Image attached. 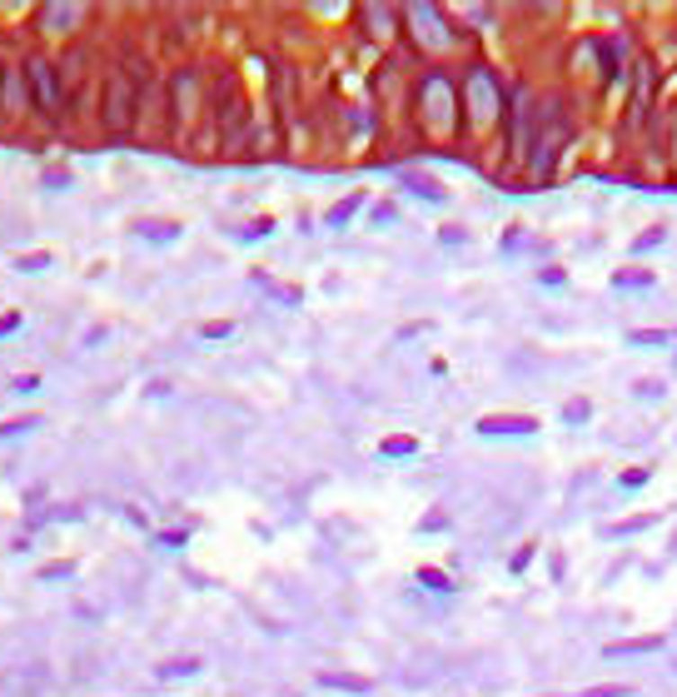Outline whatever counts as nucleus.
<instances>
[{"label":"nucleus","instance_id":"obj_1","mask_svg":"<svg viewBox=\"0 0 677 697\" xmlns=\"http://www.w3.org/2000/svg\"><path fill=\"white\" fill-rule=\"evenodd\" d=\"M140 76L145 70H115V76L105 80V135L125 139L129 130H135V110H140Z\"/></svg>","mask_w":677,"mask_h":697},{"label":"nucleus","instance_id":"obj_2","mask_svg":"<svg viewBox=\"0 0 677 697\" xmlns=\"http://www.w3.org/2000/svg\"><path fill=\"white\" fill-rule=\"evenodd\" d=\"M245 90H239V80L219 76L215 80V120H219V139H225V150H239V135H245Z\"/></svg>","mask_w":677,"mask_h":697},{"label":"nucleus","instance_id":"obj_3","mask_svg":"<svg viewBox=\"0 0 677 697\" xmlns=\"http://www.w3.org/2000/svg\"><path fill=\"white\" fill-rule=\"evenodd\" d=\"M419 105H423V120H429V130H439V135H453V125H459V115H453V85L443 76H423L419 80Z\"/></svg>","mask_w":677,"mask_h":697},{"label":"nucleus","instance_id":"obj_4","mask_svg":"<svg viewBox=\"0 0 677 697\" xmlns=\"http://www.w3.org/2000/svg\"><path fill=\"white\" fill-rule=\"evenodd\" d=\"M25 85H31V105L40 115H60V76L45 55H25Z\"/></svg>","mask_w":677,"mask_h":697},{"label":"nucleus","instance_id":"obj_5","mask_svg":"<svg viewBox=\"0 0 677 697\" xmlns=\"http://www.w3.org/2000/svg\"><path fill=\"white\" fill-rule=\"evenodd\" d=\"M194 95H200V76L190 65H180L170 76V115H174V135L190 130V115H194Z\"/></svg>","mask_w":677,"mask_h":697},{"label":"nucleus","instance_id":"obj_6","mask_svg":"<svg viewBox=\"0 0 677 697\" xmlns=\"http://www.w3.org/2000/svg\"><path fill=\"white\" fill-rule=\"evenodd\" d=\"M468 100H473V115L478 120H494L498 115V80H494V70H484V65H473L468 70Z\"/></svg>","mask_w":677,"mask_h":697},{"label":"nucleus","instance_id":"obj_7","mask_svg":"<svg viewBox=\"0 0 677 697\" xmlns=\"http://www.w3.org/2000/svg\"><path fill=\"white\" fill-rule=\"evenodd\" d=\"M409 21H414V35H419L423 45H453V31H449V21H443V11H433V5H414L409 11Z\"/></svg>","mask_w":677,"mask_h":697},{"label":"nucleus","instance_id":"obj_8","mask_svg":"<svg viewBox=\"0 0 677 697\" xmlns=\"http://www.w3.org/2000/svg\"><path fill=\"white\" fill-rule=\"evenodd\" d=\"M538 424L533 418H484L478 424V433H488V439H508V433H533Z\"/></svg>","mask_w":677,"mask_h":697},{"label":"nucleus","instance_id":"obj_9","mask_svg":"<svg viewBox=\"0 0 677 697\" xmlns=\"http://www.w3.org/2000/svg\"><path fill=\"white\" fill-rule=\"evenodd\" d=\"M359 210H364V194H344V200H339V204H334V210H329V215H324V225H334V229H344V225H349V219H354V215H359Z\"/></svg>","mask_w":677,"mask_h":697},{"label":"nucleus","instance_id":"obj_10","mask_svg":"<svg viewBox=\"0 0 677 697\" xmlns=\"http://www.w3.org/2000/svg\"><path fill=\"white\" fill-rule=\"evenodd\" d=\"M80 5H40V21L50 25V31H70V21H80Z\"/></svg>","mask_w":677,"mask_h":697},{"label":"nucleus","instance_id":"obj_11","mask_svg":"<svg viewBox=\"0 0 677 697\" xmlns=\"http://www.w3.org/2000/svg\"><path fill=\"white\" fill-rule=\"evenodd\" d=\"M319 687H334V693H354V697H364V693H369V677H344V673H319Z\"/></svg>","mask_w":677,"mask_h":697},{"label":"nucleus","instance_id":"obj_12","mask_svg":"<svg viewBox=\"0 0 677 697\" xmlns=\"http://www.w3.org/2000/svg\"><path fill=\"white\" fill-rule=\"evenodd\" d=\"M663 648V638H633V643H613L608 648V657H623V653H657Z\"/></svg>","mask_w":677,"mask_h":697},{"label":"nucleus","instance_id":"obj_13","mask_svg":"<svg viewBox=\"0 0 677 697\" xmlns=\"http://www.w3.org/2000/svg\"><path fill=\"white\" fill-rule=\"evenodd\" d=\"M667 339H673L667 329H633L628 334V344H637V349H657V344H667Z\"/></svg>","mask_w":677,"mask_h":697},{"label":"nucleus","instance_id":"obj_14","mask_svg":"<svg viewBox=\"0 0 677 697\" xmlns=\"http://www.w3.org/2000/svg\"><path fill=\"white\" fill-rule=\"evenodd\" d=\"M379 453H384V459H409V453H419V443H414V439H384V443H379Z\"/></svg>","mask_w":677,"mask_h":697},{"label":"nucleus","instance_id":"obj_15","mask_svg":"<svg viewBox=\"0 0 677 697\" xmlns=\"http://www.w3.org/2000/svg\"><path fill=\"white\" fill-rule=\"evenodd\" d=\"M200 673V657H180V663H165L160 677H194Z\"/></svg>","mask_w":677,"mask_h":697},{"label":"nucleus","instance_id":"obj_16","mask_svg":"<svg viewBox=\"0 0 677 697\" xmlns=\"http://www.w3.org/2000/svg\"><path fill=\"white\" fill-rule=\"evenodd\" d=\"M578 697H628V687L623 683H602V687H588V693H578Z\"/></svg>","mask_w":677,"mask_h":697},{"label":"nucleus","instance_id":"obj_17","mask_svg":"<svg viewBox=\"0 0 677 697\" xmlns=\"http://www.w3.org/2000/svg\"><path fill=\"white\" fill-rule=\"evenodd\" d=\"M613 284H623V290H647V284H653V274H618Z\"/></svg>","mask_w":677,"mask_h":697},{"label":"nucleus","instance_id":"obj_18","mask_svg":"<svg viewBox=\"0 0 677 697\" xmlns=\"http://www.w3.org/2000/svg\"><path fill=\"white\" fill-rule=\"evenodd\" d=\"M663 239H667V229H647V235H643V239H637V245H633V249H637V255H643V249L663 245Z\"/></svg>","mask_w":677,"mask_h":697},{"label":"nucleus","instance_id":"obj_19","mask_svg":"<svg viewBox=\"0 0 677 697\" xmlns=\"http://www.w3.org/2000/svg\"><path fill=\"white\" fill-rule=\"evenodd\" d=\"M563 418H568V424H583V418H588V404H583V398H578V404H568V408H563Z\"/></svg>","mask_w":677,"mask_h":697},{"label":"nucleus","instance_id":"obj_20","mask_svg":"<svg viewBox=\"0 0 677 697\" xmlns=\"http://www.w3.org/2000/svg\"><path fill=\"white\" fill-rule=\"evenodd\" d=\"M35 389H40V379H35V374H25V379H15V394H35Z\"/></svg>","mask_w":677,"mask_h":697},{"label":"nucleus","instance_id":"obj_21","mask_svg":"<svg viewBox=\"0 0 677 697\" xmlns=\"http://www.w3.org/2000/svg\"><path fill=\"white\" fill-rule=\"evenodd\" d=\"M419 578H423V583H429V588H449V578H443V573H433V568H423V573H419Z\"/></svg>","mask_w":677,"mask_h":697},{"label":"nucleus","instance_id":"obj_22","mask_svg":"<svg viewBox=\"0 0 677 697\" xmlns=\"http://www.w3.org/2000/svg\"><path fill=\"white\" fill-rule=\"evenodd\" d=\"M45 264H50L45 255H25V259H21V269H45Z\"/></svg>","mask_w":677,"mask_h":697},{"label":"nucleus","instance_id":"obj_23","mask_svg":"<svg viewBox=\"0 0 677 697\" xmlns=\"http://www.w3.org/2000/svg\"><path fill=\"white\" fill-rule=\"evenodd\" d=\"M15 324H21L15 314H11V319H0V334H15Z\"/></svg>","mask_w":677,"mask_h":697}]
</instances>
